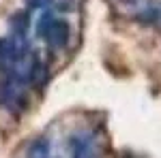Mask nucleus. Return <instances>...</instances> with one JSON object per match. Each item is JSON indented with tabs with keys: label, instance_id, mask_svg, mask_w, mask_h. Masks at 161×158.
I'll return each instance as SVG.
<instances>
[{
	"label": "nucleus",
	"instance_id": "nucleus-1",
	"mask_svg": "<svg viewBox=\"0 0 161 158\" xmlns=\"http://www.w3.org/2000/svg\"><path fill=\"white\" fill-rule=\"evenodd\" d=\"M43 37L47 38L50 45H54V47H64L67 37H69V26L64 24V22H54V19H52L50 28L45 30Z\"/></svg>",
	"mask_w": 161,
	"mask_h": 158
},
{
	"label": "nucleus",
	"instance_id": "nucleus-3",
	"mask_svg": "<svg viewBox=\"0 0 161 158\" xmlns=\"http://www.w3.org/2000/svg\"><path fill=\"white\" fill-rule=\"evenodd\" d=\"M9 24H11V30L15 32V34H24L26 32V24H28V22H26V13H22V11L15 13L11 19H9Z\"/></svg>",
	"mask_w": 161,
	"mask_h": 158
},
{
	"label": "nucleus",
	"instance_id": "nucleus-2",
	"mask_svg": "<svg viewBox=\"0 0 161 158\" xmlns=\"http://www.w3.org/2000/svg\"><path fill=\"white\" fill-rule=\"evenodd\" d=\"M17 45L11 38H0V71H9L17 60Z\"/></svg>",
	"mask_w": 161,
	"mask_h": 158
},
{
	"label": "nucleus",
	"instance_id": "nucleus-4",
	"mask_svg": "<svg viewBox=\"0 0 161 158\" xmlns=\"http://www.w3.org/2000/svg\"><path fill=\"white\" fill-rule=\"evenodd\" d=\"M28 154H32V156H45V154H50V143L45 139H37L32 143V147H28Z\"/></svg>",
	"mask_w": 161,
	"mask_h": 158
}]
</instances>
